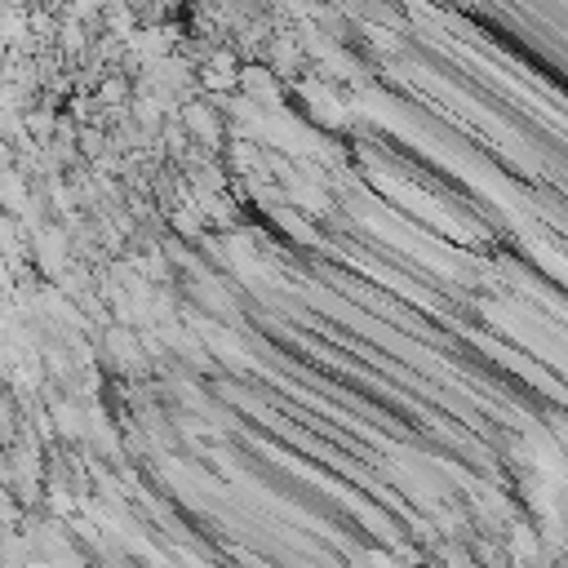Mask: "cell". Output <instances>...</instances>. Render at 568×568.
Here are the masks:
<instances>
[{"label":"cell","instance_id":"cell-1","mask_svg":"<svg viewBox=\"0 0 568 568\" xmlns=\"http://www.w3.org/2000/svg\"><path fill=\"white\" fill-rule=\"evenodd\" d=\"M182 120H186L204 142H213V138H217V115H213V111H204L200 102H186V106H182Z\"/></svg>","mask_w":568,"mask_h":568},{"label":"cell","instance_id":"cell-2","mask_svg":"<svg viewBox=\"0 0 568 568\" xmlns=\"http://www.w3.org/2000/svg\"><path fill=\"white\" fill-rule=\"evenodd\" d=\"M53 417H58V430H62V435H84V413H80L75 404L58 399V404H53Z\"/></svg>","mask_w":568,"mask_h":568}]
</instances>
